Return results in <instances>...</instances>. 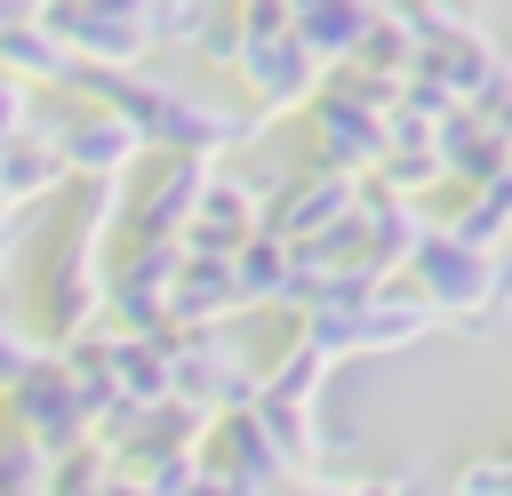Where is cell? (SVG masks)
Returning <instances> with one entry per match:
<instances>
[{
	"label": "cell",
	"instance_id": "obj_1",
	"mask_svg": "<svg viewBox=\"0 0 512 496\" xmlns=\"http://www.w3.org/2000/svg\"><path fill=\"white\" fill-rule=\"evenodd\" d=\"M408 280L440 304V320H472V312L496 296V256H488V248H464L448 224H432L424 248L408 256Z\"/></svg>",
	"mask_w": 512,
	"mask_h": 496
},
{
	"label": "cell",
	"instance_id": "obj_2",
	"mask_svg": "<svg viewBox=\"0 0 512 496\" xmlns=\"http://www.w3.org/2000/svg\"><path fill=\"white\" fill-rule=\"evenodd\" d=\"M8 408H16V432L24 440H40L48 456H64V448H80L88 440V408H80V384H72V368L64 360H32V376H16L8 384Z\"/></svg>",
	"mask_w": 512,
	"mask_h": 496
},
{
	"label": "cell",
	"instance_id": "obj_3",
	"mask_svg": "<svg viewBox=\"0 0 512 496\" xmlns=\"http://www.w3.org/2000/svg\"><path fill=\"white\" fill-rule=\"evenodd\" d=\"M384 120H392V112H376V104H368V96H352L344 80L312 96V136H320V160H328V168L368 176V168L384 160Z\"/></svg>",
	"mask_w": 512,
	"mask_h": 496
},
{
	"label": "cell",
	"instance_id": "obj_4",
	"mask_svg": "<svg viewBox=\"0 0 512 496\" xmlns=\"http://www.w3.org/2000/svg\"><path fill=\"white\" fill-rule=\"evenodd\" d=\"M360 208V176L352 168H328V160H312L272 208H264V232H280V240H320L328 224H344Z\"/></svg>",
	"mask_w": 512,
	"mask_h": 496
},
{
	"label": "cell",
	"instance_id": "obj_5",
	"mask_svg": "<svg viewBox=\"0 0 512 496\" xmlns=\"http://www.w3.org/2000/svg\"><path fill=\"white\" fill-rule=\"evenodd\" d=\"M320 72H328V64H320L296 32H280V40H248V56H240V80H248V96H256L264 120L312 104V96H320Z\"/></svg>",
	"mask_w": 512,
	"mask_h": 496
},
{
	"label": "cell",
	"instance_id": "obj_6",
	"mask_svg": "<svg viewBox=\"0 0 512 496\" xmlns=\"http://www.w3.org/2000/svg\"><path fill=\"white\" fill-rule=\"evenodd\" d=\"M176 280H184V240H136L128 264L112 272V312H120V328H168Z\"/></svg>",
	"mask_w": 512,
	"mask_h": 496
},
{
	"label": "cell",
	"instance_id": "obj_7",
	"mask_svg": "<svg viewBox=\"0 0 512 496\" xmlns=\"http://www.w3.org/2000/svg\"><path fill=\"white\" fill-rule=\"evenodd\" d=\"M440 328V304L408 280V288H376L360 312H352V360H376V352H408V344H424Z\"/></svg>",
	"mask_w": 512,
	"mask_h": 496
},
{
	"label": "cell",
	"instance_id": "obj_8",
	"mask_svg": "<svg viewBox=\"0 0 512 496\" xmlns=\"http://www.w3.org/2000/svg\"><path fill=\"white\" fill-rule=\"evenodd\" d=\"M208 176H216V160H208V152H168L160 184H152V192L128 208V232H136V240H184V224L200 216Z\"/></svg>",
	"mask_w": 512,
	"mask_h": 496
},
{
	"label": "cell",
	"instance_id": "obj_9",
	"mask_svg": "<svg viewBox=\"0 0 512 496\" xmlns=\"http://www.w3.org/2000/svg\"><path fill=\"white\" fill-rule=\"evenodd\" d=\"M56 144H64V168H72V176H120V168L144 152V128H136L120 104H104V112H72V120L56 128Z\"/></svg>",
	"mask_w": 512,
	"mask_h": 496
},
{
	"label": "cell",
	"instance_id": "obj_10",
	"mask_svg": "<svg viewBox=\"0 0 512 496\" xmlns=\"http://www.w3.org/2000/svg\"><path fill=\"white\" fill-rule=\"evenodd\" d=\"M440 160H448L456 184H488V176L512 168V136H504L480 104H456V112L440 120Z\"/></svg>",
	"mask_w": 512,
	"mask_h": 496
},
{
	"label": "cell",
	"instance_id": "obj_11",
	"mask_svg": "<svg viewBox=\"0 0 512 496\" xmlns=\"http://www.w3.org/2000/svg\"><path fill=\"white\" fill-rule=\"evenodd\" d=\"M232 312H248L232 256H192V248H184V280H176V296H168V328H216V320H232Z\"/></svg>",
	"mask_w": 512,
	"mask_h": 496
},
{
	"label": "cell",
	"instance_id": "obj_12",
	"mask_svg": "<svg viewBox=\"0 0 512 496\" xmlns=\"http://www.w3.org/2000/svg\"><path fill=\"white\" fill-rule=\"evenodd\" d=\"M0 72H16V80H72L80 72V48L48 16H16L0 32Z\"/></svg>",
	"mask_w": 512,
	"mask_h": 496
},
{
	"label": "cell",
	"instance_id": "obj_13",
	"mask_svg": "<svg viewBox=\"0 0 512 496\" xmlns=\"http://www.w3.org/2000/svg\"><path fill=\"white\" fill-rule=\"evenodd\" d=\"M64 176H72V168H64V144H56V128H48L40 144H32V128L0 144V192H8L16 208H24V200H40V192H56Z\"/></svg>",
	"mask_w": 512,
	"mask_h": 496
},
{
	"label": "cell",
	"instance_id": "obj_14",
	"mask_svg": "<svg viewBox=\"0 0 512 496\" xmlns=\"http://www.w3.org/2000/svg\"><path fill=\"white\" fill-rule=\"evenodd\" d=\"M448 232L464 240V248H512V168L504 176H488V184H464V208L448 216Z\"/></svg>",
	"mask_w": 512,
	"mask_h": 496
},
{
	"label": "cell",
	"instance_id": "obj_15",
	"mask_svg": "<svg viewBox=\"0 0 512 496\" xmlns=\"http://www.w3.org/2000/svg\"><path fill=\"white\" fill-rule=\"evenodd\" d=\"M288 264H296V248L280 240V232H248L240 248H232V272H240V304H280V288H288Z\"/></svg>",
	"mask_w": 512,
	"mask_h": 496
},
{
	"label": "cell",
	"instance_id": "obj_16",
	"mask_svg": "<svg viewBox=\"0 0 512 496\" xmlns=\"http://www.w3.org/2000/svg\"><path fill=\"white\" fill-rule=\"evenodd\" d=\"M328 368H336V360H328L312 336H296V344H288V352L264 368V400H304V408H320V384H328Z\"/></svg>",
	"mask_w": 512,
	"mask_h": 496
},
{
	"label": "cell",
	"instance_id": "obj_17",
	"mask_svg": "<svg viewBox=\"0 0 512 496\" xmlns=\"http://www.w3.org/2000/svg\"><path fill=\"white\" fill-rule=\"evenodd\" d=\"M448 496H512V448H480V456H464L456 480H448Z\"/></svg>",
	"mask_w": 512,
	"mask_h": 496
},
{
	"label": "cell",
	"instance_id": "obj_18",
	"mask_svg": "<svg viewBox=\"0 0 512 496\" xmlns=\"http://www.w3.org/2000/svg\"><path fill=\"white\" fill-rule=\"evenodd\" d=\"M232 24L248 40H280V32H296V0H232Z\"/></svg>",
	"mask_w": 512,
	"mask_h": 496
},
{
	"label": "cell",
	"instance_id": "obj_19",
	"mask_svg": "<svg viewBox=\"0 0 512 496\" xmlns=\"http://www.w3.org/2000/svg\"><path fill=\"white\" fill-rule=\"evenodd\" d=\"M32 360H40V344H32L16 320H0V392H8L16 376H32Z\"/></svg>",
	"mask_w": 512,
	"mask_h": 496
},
{
	"label": "cell",
	"instance_id": "obj_20",
	"mask_svg": "<svg viewBox=\"0 0 512 496\" xmlns=\"http://www.w3.org/2000/svg\"><path fill=\"white\" fill-rule=\"evenodd\" d=\"M352 496H416V472H360Z\"/></svg>",
	"mask_w": 512,
	"mask_h": 496
}]
</instances>
